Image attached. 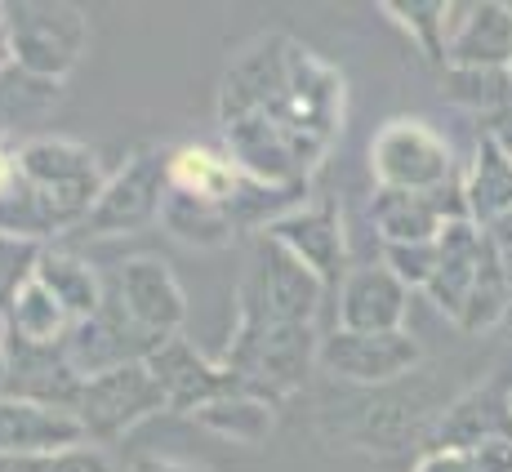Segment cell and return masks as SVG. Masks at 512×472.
Here are the masks:
<instances>
[{
  "instance_id": "277c9868",
  "label": "cell",
  "mask_w": 512,
  "mask_h": 472,
  "mask_svg": "<svg viewBox=\"0 0 512 472\" xmlns=\"http://www.w3.org/2000/svg\"><path fill=\"white\" fill-rule=\"evenodd\" d=\"M5 9V32L14 49V67L27 81L63 85L81 67L90 49V18L81 5H45V0H18Z\"/></svg>"
},
{
  "instance_id": "9c48e42d",
  "label": "cell",
  "mask_w": 512,
  "mask_h": 472,
  "mask_svg": "<svg viewBox=\"0 0 512 472\" xmlns=\"http://www.w3.org/2000/svg\"><path fill=\"white\" fill-rule=\"evenodd\" d=\"M107 290L116 294L125 317H130L147 339L165 343V339H174V334H183L187 294L165 259H156V254H134V259L116 263V272L107 277Z\"/></svg>"
},
{
  "instance_id": "3957f363",
  "label": "cell",
  "mask_w": 512,
  "mask_h": 472,
  "mask_svg": "<svg viewBox=\"0 0 512 472\" xmlns=\"http://www.w3.org/2000/svg\"><path fill=\"white\" fill-rule=\"evenodd\" d=\"M423 294L464 334H486L512 312V272L477 223H450L437 236V272Z\"/></svg>"
},
{
  "instance_id": "1f68e13d",
  "label": "cell",
  "mask_w": 512,
  "mask_h": 472,
  "mask_svg": "<svg viewBox=\"0 0 512 472\" xmlns=\"http://www.w3.org/2000/svg\"><path fill=\"white\" fill-rule=\"evenodd\" d=\"M18 188V147L9 139H0V201Z\"/></svg>"
},
{
  "instance_id": "7a4b0ae2",
  "label": "cell",
  "mask_w": 512,
  "mask_h": 472,
  "mask_svg": "<svg viewBox=\"0 0 512 472\" xmlns=\"http://www.w3.org/2000/svg\"><path fill=\"white\" fill-rule=\"evenodd\" d=\"M103 183L107 174L94 147L63 134H36L18 143V188L0 201V228L45 245L54 232H81Z\"/></svg>"
},
{
  "instance_id": "d4e9b609",
  "label": "cell",
  "mask_w": 512,
  "mask_h": 472,
  "mask_svg": "<svg viewBox=\"0 0 512 472\" xmlns=\"http://www.w3.org/2000/svg\"><path fill=\"white\" fill-rule=\"evenodd\" d=\"M441 94L468 112L499 121L512 112V76L508 67H441Z\"/></svg>"
},
{
  "instance_id": "52a82bcc",
  "label": "cell",
  "mask_w": 512,
  "mask_h": 472,
  "mask_svg": "<svg viewBox=\"0 0 512 472\" xmlns=\"http://www.w3.org/2000/svg\"><path fill=\"white\" fill-rule=\"evenodd\" d=\"M165 392L161 383L152 379V370L143 361L121 370H107L98 379H85L81 401H76V419L85 428V441H116L125 437L130 428L147 424V419L165 415Z\"/></svg>"
},
{
  "instance_id": "484cf974",
  "label": "cell",
  "mask_w": 512,
  "mask_h": 472,
  "mask_svg": "<svg viewBox=\"0 0 512 472\" xmlns=\"http://www.w3.org/2000/svg\"><path fill=\"white\" fill-rule=\"evenodd\" d=\"M5 326L14 339L23 343H41V348H63L67 330H72V317L58 308V299L45 290L41 281H27L18 290V299L9 303Z\"/></svg>"
},
{
  "instance_id": "f35d334b",
  "label": "cell",
  "mask_w": 512,
  "mask_h": 472,
  "mask_svg": "<svg viewBox=\"0 0 512 472\" xmlns=\"http://www.w3.org/2000/svg\"><path fill=\"white\" fill-rule=\"evenodd\" d=\"M508 410H512V383H508Z\"/></svg>"
},
{
  "instance_id": "8fae6325",
  "label": "cell",
  "mask_w": 512,
  "mask_h": 472,
  "mask_svg": "<svg viewBox=\"0 0 512 472\" xmlns=\"http://www.w3.org/2000/svg\"><path fill=\"white\" fill-rule=\"evenodd\" d=\"M268 241H277L299 268H308L326 290H339L348 277V232H343V210L334 201H308L299 210L281 214L272 223Z\"/></svg>"
},
{
  "instance_id": "60d3db41",
  "label": "cell",
  "mask_w": 512,
  "mask_h": 472,
  "mask_svg": "<svg viewBox=\"0 0 512 472\" xmlns=\"http://www.w3.org/2000/svg\"><path fill=\"white\" fill-rule=\"evenodd\" d=\"M508 116H512V112H508Z\"/></svg>"
},
{
  "instance_id": "ac0fdd59",
  "label": "cell",
  "mask_w": 512,
  "mask_h": 472,
  "mask_svg": "<svg viewBox=\"0 0 512 472\" xmlns=\"http://www.w3.org/2000/svg\"><path fill=\"white\" fill-rule=\"evenodd\" d=\"M406 312H410V290L383 263H361L339 285V330H357V334L406 330Z\"/></svg>"
},
{
  "instance_id": "6da1fadb",
  "label": "cell",
  "mask_w": 512,
  "mask_h": 472,
  "mask_svg": "<svg viewBox=\"0 0 512 472\" xmlns=\"http://www.w3.org/2000/svg\"><path fill=\"white\" fill-rule=\"evenodd\" d=\"M343 112V72L285 32L245 45L219 85L223 152L268 188H308L343 134Z\"/></svg>"
},
{
  "instance_id": "f546056e",
  "label": "cell",
  "mask_w": 512,
  "mask_h": 472,
  "mask_svg": "<svg viewBox=\"0 0 512 472\" xmlns=\"http://www.w3.org/2000/svg\"><path fill=\"white\" fill-rule=\"evenodd\" d=\"M383 268L392 272L406 290H428L432 272H437V241L423 245H383Z\"/></svg>"
},
{
  "instance_id": "ab89813d",
  "label": "cell",
  "mask_w": 512,
  "mask_h": 472,
  "mask_svg": "<svg viewBox=\"0 0 512 472\" xmlns=\"http://www.w3.org/2000/svg\"><path fill=\"white\" fill-rule=\"evenodd\" d=\"M508 76H512V58H508Z\"/></svg>"
},
{
  "instance_id": "9a60e30c",
  "label": "cell",
  "mask_w": 512,
  "mask_h": 472,
  "mask_svg": "<svg viewBox=\"0 0 512 472\" xmlns=\"http://www.w3.org/2000/svg\"><path fill=\"white\" fill-rule=\"evenodd\" d=\"M85 379L72 370L63 348H41V343H23L9 334L5 339V388L0 397H18V401H41L54 410H72L81 401Z\"/></svg>"
},
{
  "instance_id": "ba28073f",
  "label": "cell",
  "mask_w": 512,
  "mask_h": 472,
  "mask_svg": "<svg viewBox=\"0 0 512 472\" xmlns=\"http://www.w3.org/2000/svg\"><path fill=\"white\" fill-rule=\"evenodd\" d=\"M317 366L330 379L357 383V388H388V383L415 375L423 366V343L410 330H388V334H357L339 330L321 334Z\"/></svg>"
},
{
  "instance_id": "f1b7e54d",
  "label": "cell",
  "mask_w": 512,
  "mask_h": 472,
  "mask_svg": "<svg viewBox=\"0 0 512 472\" xmlns=\"http://www.w3.org/2000/svg\"><path fill=\"white\" fill-rule=\"evenodd\" d=\"M41 254H45V241L0 228V317H5L9 303L18 299V290H23L27 281H36Z\"/></svg>"
},
{
  "instance_id": "e0dca14e",
  "label": "cell",
  "mask_w": 512,
  "mask_h": 472,
  "mask_svg": "<svg viewBox=\"0 0 512 472\" xmlns=\"http://www.w3.org/2000/svg\"><path fill=\"white\" fill-rule=\"evenodd\" d=\"M508 383H512V366L481 379L459 401H450L437 415V424L428 428V446H472V441H490V437L512 441Z\"/></svg>"
},
{
  "instance_id": "74e56055",
  "label": "cell",
  "mask_w": 512,
  "mask_h": 472,
  "mask_svg": "<svg viewBox=\"0 0 512 472\" xmlns=\"http://www.w3.org/2000/svg\"><path fill=\"white\" fill-rule=\"evenodd\" d=\"M504 263H508V272H512V254H504Z\"/></svg>"
},
{
  "instance_id": "e575fe53",
  "label": "cell",
  "mask_w": 512,
  "mask_h": 472,
  "mask_svg": "<svg viewBox=\"0 0 512 472\" xmlns=\"http://www.w3.org/2000/svg\"><path fill=\"white\" fill-rule=\"evenodd\" d=\"M0 472H41V459H14V455H0Z\"/></svg>"
},
{
  "instance_id": "603a6c76",
  "label": "cell",
  "mask_w": 512,
  "mask_h": 472,
  "mask_svg": "<svg viewBox=\"0 0 512 472\" xmlns=\"http://www.w3.org/2000/svg\"><path fill=\"white\" fill-rule=\"evenodd\" d=\"M192 424L223 441H236V446H268V437L277 432V401L259 397L250 388H236L196 410Z\"/></svg>"
},
{
  "instance_id": "cb8c5ba5",
  "label": "cell",
  "mask_w": 512,
  "mask_h": 472,
  "mask_svg": "<svg viewBox=\"0 0 512 472\" xmlns=\"http://www.w3.org/2000/svg\"><path fill=\"white\" fill-rule=\"evenodd\" d=\"M161 228L179 245H187V250H228V245H236V236H241L228 205L196 201V196H183V192L165 196Z\"/></svg>"
},
{
  "instance_id": "7402d4cb",
  "label": "cell",
  "mask_w": 512,
  "mask_h": 472,
  "mask_svg": "<svg viewBox=\"0 0 512 472\" xmlns=\"http://www.w3.org/2000/svg\"><path fill=\"white\" fill-rule=\"evenodd\" d=\"M36 281L54 294L58 308L72 317V326L76 321H85V317H94V312L103 308V299H107V277L103 272H98L90 259H81V254L54 250V245H45L41 268H36Z\"/></svg>"
},
{
  "instance_id": "4fadbf2b",
  "label": "cell",
  "mask_w": 512,
  "mask_h": 472,
  "mask_svg": "<svg viewBox=\"0 0 512 472\" xmlns=\"http://www.w3.org/2000/svg\"><path fill=\"white\" fill-rule=\"evenodd\" d=\"M152 348H156V339H147V334L125 317V308L116 303L112 290H107L103 308H98L94 317L76 321V326L67 330V339H63L67 361H72V370L81 379H98V375H107V370L147 361L152 357Z\"/></svg>"
},
{
  "instance_id": "5bb4252c",
  "label": "cell",
  "mask_w": 512,
  "mask_h": 472,
  "mask_svg": "<svg viewBox=\"0 0 512 472\" xmlns=\"http://www.w3.org/2000/svg\"><path fill=\"white\" fill-rule=\"evenodd\" d=\"M143 366L152 370L156 383H161L170 415H187V419H192L201 406H210L214 397H223V392H236V388H241V379H236L219 357H205V352L192 348L183 334H174V339L156 343L152 357H147Z\"/></svg>"
},
{
  "instance_id": "ffe728a7",
  "label": "cell",
  "mask_w": 512,
  "mask_h": 472,
  "mask_svg": "<svg viewBox=\"0 0 512 472\" xmlns=\"http://www.w3.org/2000/svg\"><path fill=\"white\" fill-rule=\"evenodd\" d=\"M459 183H464L468 219L481 232L495 228L504 214H512V156L486 125H481L477 143H472V156H468L464 174H459Z\"/></svg>"
},
{
  "instance_id": "7c38bea8",
  "label": "cell",
  "mask_w": 512,
  "mask_h": 472,
  "mask_svg": "<svg viewBox=\"0 0 512 472\" xmlns=\"http://www.w3.org/2000/svg\"><path fill=\"white\" fill-rule=\"evenodd\" d=\"M370 219L383 245H423L437 241L450 223H472L459 179L432 192H374Z\"/></svg>"
},
{
  "instance_id": "83f0119b",
  "label": "cell",
  "mask_w": 512,
  "mask_h": 472,
  "mask_svg": "<svg viewBox=\"0 0 512 472\" xmlns=\"http://www.w3.org/2000/svg\"><path fill=\"white\" fill-rule=\"evenodd\" d=\"M410 472H512V441L490 437L472 446H428Z\"/></svg>"
},
{
  "instance_id": "836d02e7",
  "label": "cell",
  "mask_w": 512,
  "mask_h": 472,
  "mask_svg": "<svg viewBox=\"0 0 512 472\" xmlns=\"http://www.w3.org/2000/svg\"><path fill=\"white\" fill-rule=\"evenodd\" d=\"M486 130L495 134V139L504 143V152L512 156V116H499V121H486Z\"/></svg>"
},
{
  "instance_id": "8d00e7d4",
  "label": "cell",
  "mask_w": 512,
  "mask_h": 472,
  "mask_svg": "<svg viewBox=\"0 0 512 472\" xmlns=\"http://www.w3.org/2000/svg\"><path fill=\"white\" fill-rule=\"evenodd\" d=\"M5 339H9V326H5V317H0V388H5Z\"/></svg>"
},
{
  "instance_id": "4dcf8cb0",
  "label": "cell",
  "mask_w": 512,
  "mask_h": 472,
  "mask_svg": "<svg viewBox=\"0 0 512 472\" xmlns=\"http://www.w3.org/2000/svg\"><path fill=\"white\" fill-rule=\"evenodd\" d=\"M41 472H121V468L112 464V455H107L103 446H94V441H81V446H72V450L45 455L41 459Z\"/></svg>"
},
{
  "instance_id": "d6a6232c",
  "label": "cell",
  "mask_w": 512,
  "mask_h": 472,
  "mask_svg": "<svg viewBox=\"0 0 512 472\" xmlns=\"http://www.w3.org/2000/svg\"><path fill=\"white\" fill-rule=\"evenodd\" d=\"M125 472H205V468L183 464V459H165V455H139Z\"/></svg>"
},
{
  "instance_id": "5b68a950",
  "label": "cell",
  "mask_w": 512,
  "mask_h": 472,
  "mask_svg": "<svg viewBox=\"0 0 512 472\" xmlns=\"http://www.w3.org/2000/svg\"><path fill=\"white\" fill-rule=\"evenodd\" d=\"M374 192H432L459 179L455 147L419 116H397L370 139Z\"/></svg>"
},
{
  "instance_id": "d590c367",
  "label": "cell",
  "mask_w": 512,
  "mask_h": 472,
  "mask_svg": "<svg viewBox=\"0 0 512 472\" xmlns=\"http://www.w3.org/2000/svg\"><path fill=\"white\" fill-rule=\"evenodd\" d=\"M14 67V49H9V32H5V9H0V76Z\"/></svg>"
},
{
  "instance_id": "d6986e66",
  "label": "cell",
  "mask_w": 512,
  "mask_h": 472,
  "mask_svg": "<svg viewBox=\"0 0 512 472\" xmlns=\"http://www.w3.org/2000/svg\"><path fill=\"white\" fill-rule=\"evenodd\" d=\"M81 441H85V428L72 410L0 397V455L45 459V455H58V450L81 446Z\"/></svg>"
},
{
  "instance_id": "44dd1931",
  "label": "cell",
  "mask_w": 512,
  "mask_h": 472,
  "mask_svg": "<svg viewBox=\"0 0 512 472\" xmlns=\"http://www.w3.org/2000/svg\"><path fill=\"white\" fill-rule=\"evenodd\" d=\"M165 179L170 192L196 196V201H214V205H232L245 188L241 165L228 152L205 143H179L165 152Z\"/></svg>"
},
{
  "instance_id": "2e32d148",
  "label": "cell",
  "mask_w": 512,
  "mask_h": 472,
  "mask_svg": "<svg viewBox=\"0 0 512 472\" xmlns=\"http://www.w3.org/2000/svg\"><path fill=\"white\" fill-rule=\"evenodd\" d=\"M512 5L446 0V67H508Z\"/></svg>"
},
{
  "instance_id": "30bf717a",
  "label": "cell",
  "mask_w": 512,
  "mask_h": 472,
  "mask_svg": "<svg viewBox=\"0 0 512 472\" xmlns=\"http://www.w3.org/2000/svg\"><path fill=\"white\" fill-rule=\"evenodd\" d=\"M236 299H250L254 308H263L277 321H290V326H317L326 285L308 268H299L277 241L259 236V250H254L250 268L236 285Z\"/></svg>"
},
{
  "instance_id": "4316f807",
  "label": "cell",
  "mask_w": 512,
  "mask_h": 472,
  "mask_svg": "<svg viewBox=\"0 0 512 472\" xmlns=\"http://www.w3.org/2000/svg\"><path fill=\"white\" fill-rule=\"evenodd\" d=\"M383 14L415 41L432 67H446V0H383Z\"/></svg>"
},
{
  "instance_id": "8992f818",
  "label": "cell",
  "mask_w": 512,
  "mask_h": 472,
  "mask_svg": "<svg viewBox=\"0 0 512 472\" xmlns=\"http://www.w3.org/2000/svg\"><path fill=\"white\" fill-rule=\"evenodd\" d=\"M170 179H165V152L161 147H134L98 192L90 219L81 223L85 236H125L161 223Z\"/></svg>"
}]
</instances>
